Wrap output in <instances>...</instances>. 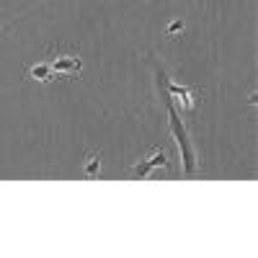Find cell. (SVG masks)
Here are the masks:
<instances>
[{"mask_svg":"<svg viewBox=\"0 0 258 258\" xmlns=\"http://www.w3.org/2000/svg\"><path fill=\"white\" fill-rule=\"evenodd\" d=\"M165 83V88L170 93V101H178L181 103V109L186 114H194V103H197V93H194L191 88H183V85H176V83H170V80H163Z\"/></svg>","mask_w":258,"mask_h":258,"instance_id":"4","label":"cell"},{"mask_svg":"<svg viewBox=\"0 0 258 258\" xmlns=\"http://www.w3.org/2000/svg\"><path fill=\"white\" fill-rule=\"evenodd\" d=\"M178 31H183V21H173V24L168 26V36H173V34H178Z\"/></svg>","mask_w":258,"mask_h":258,"instance_id":"7","label":"cell"},{"mask_svg":"<svg viewBox=\"0 0 258 258\" xmlns=\"http://www.w3.org/2000/svg\"><path fill=\"white\" fill-rule=\"evenodd\" d=\"M98 170H101V155H98V153H88V158H85V165H83L85 178H96Z\"/></svg>","mask_w":258,"mask_h":258,"instance_id":"6","label":"cell"},{"mask_svg":"<svg viewBox=\"0 0 258 258\" xmlns=\"http://www.w3.org/2000/svg\"><path fill=\"white\" fill-rule=\"evenodd\" d=\"M29 75H31L34 80H41V83H49V80H54V73H52V64H47V62H39V64H31V68H29Z\"/></svg>","mask_w":258,"mask_h":258,"instance_id":"5","label":"cell"},{"mask_svg":"<svg viewBox=\"0 0 258 258\" xmlns=\"http://www.w3.org/2000/svg\"><path fill=\"white\" fill-rule=\"evenodd\" d=\"M165 106H168V119H170V132H173L178 147H181V160H183V173L191 178L194 173H197V165H199V158H197V150H194L191 140H188V129L183 126L176 106L170 98H165Z\"/></svg>","mask_w":258,"mask_h":258,"instance_id":"1","label":"cell"},{"mask_svg":"<svg viewBox=\"0 0 258 258\" xmlns=\"http://www.w3.org/2000/svg\"><path fill=\"white\" fill-rule=\"evenodd\" d=\"M155 168H168V153H165L163 147L153 150V155H150V158L140 160L132 170H129V176H132V178H147Z\"/></svg>","mask_w":258,"mask_h":258,"instance_id":"2","label":"cell"},{"mask_svg":"<svg viewBox=\"0 0 258 258\" xmlns=\"http://www.w3.org/2000/svg\"><path fill=\"white\" fill-rule=\"evenodd\" d=\"M49 64H52L54 78H57V75H62V78H73V75H78V73L83 70V59H80L78 54H62V57L52 59Z\"/></svg>","mask_w":258,"mask_h":258,"instance_id":"3","label":"cell"}]
</instances>
